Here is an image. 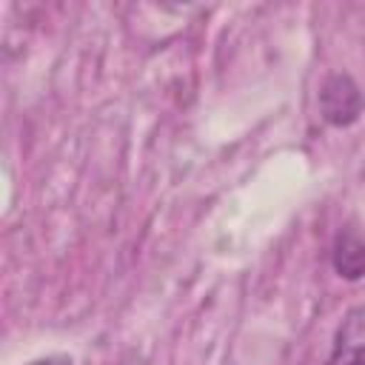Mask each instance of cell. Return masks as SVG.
<instances>
[{
	"mask_svg": "<svg viewBox=\"0 0 365 365\" xmlns=\"http://www.w3.org/2000/svg\"><path fill=\"white\" fill-rule=\"evenodd\" d=\"M365 111V97L351 74H331L319 88V114L334 128L354 125Z\"/></svg>",
	"mask_w": 365,
	"mask_h": 365,
	"instance_id": "obj_1",
	"label": "cell"
},
{
	"mask_svg": "<svg viewBox=\"0 0 365 365\" xmlns=\"http://www.w3.org/2000/svg\"><path fill=\"white\" fill-rule=\"evenodd\" d=\"M325 365H365V305L345 314Z\"/></svg>",
	"mask_w": 365,
	"mask_h": 365,
	"instance_id": "obj_2",
	"label": "cell"
},
{
	"mask_svg": "<svg viewBox=\"0 0 365 365\" xmlns=\"http://www.w3.org/2000/svg\"><path fill=\"white\" fill-rule=\"evenodd\" d=\"M331 262H334V271L342 279H348V282L362 279L365 277V240L354 228L339 231L336 240H334Z\"/></svg>",
	"mask_w": 365,
	"mask_h": 365,
	"instance_id": "obj_3",
	"label": "cell"
},
{
	"mask_svg": "<svg viewBox=\"0 0 365 365\" xmlns=\"http://www.w3.org/2000/svg\"><path fill=\"white\" fill-rule=\"evenodd\" d=\"M26 365H74V362L66 354H48V356H37V359H31Z\"/></svg>",
	"mask_w": 365,
	"mask_h": 365,
	"instance_id": "obj_4",
	"label": "cell"
}]
</instances>
